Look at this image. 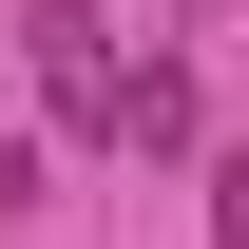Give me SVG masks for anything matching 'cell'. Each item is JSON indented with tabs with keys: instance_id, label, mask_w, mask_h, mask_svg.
I'll use <instances>...</instances> for the list:
<instances>
[{
	"instance_id": "cell-1",
	"label": "cell",
	"mask_w": 249,
	"mask_h": 249,
	"mask_svg": "<svg viewBox=\"0 0 249 249\" xmlns=\"http://www.w3.org/2000/svg\"><path fill=\"white\" fill-rule=\"evenodd\" d=\"M19 38H38V96H58V115H115V58H96V0H19Z\"/></svg>"
},
{
	"instance_id": "cell-2",
	"label": "cell",
	"mask_w": 249,
	"mask_h": 249,
	"mask_svg": "<svg viewBox=\"0 0 249 249\" xmlns=\"http://www.w3.org/2000/svg\"><path fill=\"white\" fill-rule=\"evenodd\" d=\"M115 134H134V154H192V77H173V58L115 77Z\"/></svg>"
},
{
	"instance_id": "cell-4",
	"label": "cell",
	"mask_w": 249,
	"mask_h": 249,
	"mask_svg": "<svg viewBox=\"0 0 249 249\" xmlns=\"http://www.w3.org/2000/svg\"><path fill=\"white\" fill-rule=\"evenodd\" d=\"M173 19H230V0H173Z\"/></svg>"
},
{
	"instance_id": "cell-3",
	"label": "cell",
	"mask_w": 249,
	"mask_h": 249,
	"mask_svg": "<svg viewBox=\"0 0 249 249\" xmlns=\"http://www.w3.org/2000/svg\"><path fill=\"white\" fill-rule=\"evenodd\" d=\"M211 249H249V173H211Z\"/></svg>"
}]
</instances>
